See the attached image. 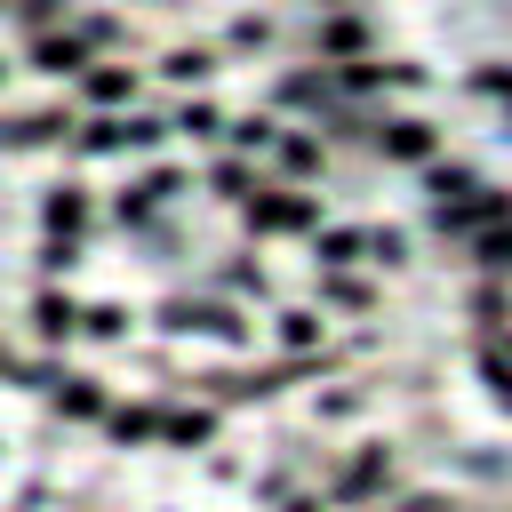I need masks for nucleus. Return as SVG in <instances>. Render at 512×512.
I'll list each match as a JSON object with an SVG mask.
<instances>
[{
	"instance_id": "f257e3e1",
	"label": "nucleus",
	"mask_w": 512,
	"mask_h": 512,
	"mask_svg": "<svg viewBox=\"0 0 512 512\" xmlns=\"http://www.w3.org/2000/svg\"><path fill=\"white\" fill-rule=\"evenodd\" d=\"M40 392H48V400H56V416H72V424H104V408H112V400H104V384H88V376H56V368H48V384H40Z\"/></svg>"
},
{
	"instance_id": "f03ea898",
	"label": "nucleus",
	"mask_w": 512,
	"mask_h": 512,
	"mask_svg": "<svg viewBox=\"0 0 512 512\" xmlns=\"http://www.w3.org/2000/svg\"><path fill=\"white\" fill-rule=\"evenodd\" d=\"M24 320H32L40 336H72V296H64V288H32Z\"/></svg>"
},
{
	"instance_id": "7ed1b4c3",
	"label": "nucleus",
	"mask_w": 512,
	"mask_h": 512,
	"mask_svg": "<svg viewBox=\"0 0 512 512\" xmlns=\"http://www.w3.org/2000/svg\"><path fill=\"white\" fill-rule=\"evenodd\" d=\"M160 440L192 448V440H208V416H192V408H160Z\"/></svg>"
}]
</instances>
